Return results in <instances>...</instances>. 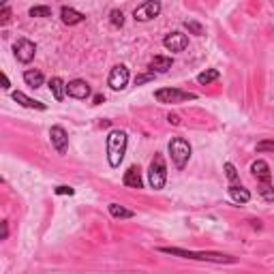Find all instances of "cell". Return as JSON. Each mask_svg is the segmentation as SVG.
Masks as SVG:
<instances>
[{"instance_id":"cell-1","label":"cell","mask_w":274,"mask_h":274,"mask_svg":"<svg viewBox=\"0 0 274 274\" xmlns=\"http://www.w3.org/2000/svg\"><path fill=\"white\" fill-rule=\"evenodd\" d=\"M105 148H107V161L111 167H118L124 159V152H126V133L120 131V128H114L109 135H107V142H105Z\"/></svg>"},{"instance_id":"cell-2","label":"cell","mask_w":274,"mask_h":274,"mask_svg":"<svg viewBox=\"0 0 274 274\" xmlns=\"http://www.w3.org/2000/svg\"><path fill=\"white\" fill-rule=\"evenodd\" d=\"M161 253H169V255H178V257H187V259H199V261H214V263H236V257L231 255H223V253H195V251H184V248H161Z\"/></svg>"},{"instance_id":"cell-3","label":"cell","mask_w":274,"mask_h":274,"mask_svg":"<svg viewBox=\"0 0 274 274\" xmlns=\"http://www.w3.org/2000/svg\"><path fill=\"white\" fill-rule=\"evenodd\" d=\"M169 155H172L174 165L182 169L191 157V144L187 140H182V137H174V140L169 142Z\"/></svg>"},{"instance_id":"cell-4","label":"cell","mask_w":274,"mask_h":274,"mask_svg":"<svg viewBox=\"0 0 274 274\" xmlns=\"http://www.w3.org/2000/svg\"><path fill=\"white\" fill-rule=\"evenodd\" d=\"M167 180V167H165V159L163 155H157L152 159L150 169H148V182L152 189H163Z\"/></svg>"},{"instance_id":"cell-5","label":"cell","mask_w":274,"mask_h":274,"mask_svg":"<svg viewBox=\"0 0 274 274\" xmlns=\"http://www.w3.org/2000/svg\"><path fill=\"white\" fill-rule=\"evenodd\" d=\"M155 99H157L159 103H182V101L197 99V94L182 92V90H176V88H161V90L155 92Z\"/></svg>"},{"instance_id":"cell-6","label":"cell","mask_w":274,"mask_h":274,"mask_svg":"<svg viewBox=\"0 0 274 274\" xmlns=\"http://www.w3.org/2000/svg\"><path fill=\"white\" fill-rule=\"evenodd\" d=\"M159 13H161V5L157 0H148V3L140 5L133 11V18H135V22H148V20H155Z\"/></svg>"},{"instance_id":"cell-7","label":"cell","mask_w":274,"mask_h":274,"mask_svg":"<svg viewBox=\"0 0 274 274\" xmlns=\"http://www.w3.org/2000/svg\"><path fill=\"white\" fill-rule=\"evenodd\" d=\"M13 52H15V58H18L20 62L28 64L32 58H35V54H37V45L32 43V41H28V39H20V41L13 45Z\"/></svg>"},{"instance_id":"cell-8","label":"cell","mask_w":274,"mask_h":274,"mask_svg":"<svg viewBox=\"0 0 274 274\" xmlns=\"http://www.w3.org/2000/svg\"><path fill=\"white\" fill-rule=\"evenodd\" d=\"M107 84L111 90H122V88H126L128 84V69L124 67V64H118V67L111 69V73L107 77Z\"/></svg>"},{"instance_id":"cell-9","label":"cell","mask_w":274,"mask_h":274,"mask_svg":"<svg viewBox=\"0 0 274 274\" xmlns=\"http://www.w3.org/2000/svg\"><path fill=\"white\" fill-rule=\"evenodd\" d=\"M163 45L169 52H184L189 45V37L182 35V32H169V35L163 39Z\"/></svg>"},{"instance_id":"cell-10","label":"cell","mask_w":274,"mask_h":274,"mask_svg":"<svg viewBox=\"0 0 274 274\" xmlns=\"http://www.w3.org/2000/svg\"><path fill=\"white\" fill-rule=\"evenodd\" d=\"M50 140H52V146L56 148V152H58V155H64V152H67L69 137H67V131H64L62 126H52Z\"/></svg>"},{"instance_id":"cell-11","label":"cell","mask_w":274,"mask_h":274,"mask_svg":"<svg viewBox=\"0 0 274 274\" xmlns=\"http://www.w3.org/2000/svg\"><path fill=\"white\" fill-rule=\"evenodd\" d=\"M67 94L73 96V99H88L90 96V86L84 79H73V82L67 84Z\"/></svg>"},{"instance_id":"cell-12","label":"cell","mask_w":274,"mask_h":274,"mask_svg":"<svg viewBox=\"0 0 274 274\" xmlns=\"http://www.w3.org/2000/svg\"><path fill=\"white\" fill-rule=\"evenodd\" d=\"M60 18H62V22L67 24V26H75V24L84 22L86 15H84V13H79V11H75V9H71V7H62Z\"/></svg>"},{"instance_id":"cell-13","label":"cell","mask_w":274,"mask_h":274,"mask_svg":"<svg viewBox=\"0 0 274 274\" xmlns=\"http://www.w3.org/2000/svg\"><path fill=\"white\" fill-rule=\"evenodd\" d=\"M251 172L259 182H270V165L265 161H255L251 165Z\"/></svg>"},{"instance_id":"cell-14","label":"cell","mask_w":274,"mask_h":274,"mask_svg":"<svg viewBox=\"0 0 274 274\" xmlns=\"http://www.w3.org/2000/svg\"><path fill=\"white\" fill-rule=\"evenodd\" d=\"M13 99L15 101H18L20 103V105H24V107H30V109H47V105H45V103H39V101H35V99H30V96H26V94H24V92H13Z\"/></svg>"},{"instance_id":"cell-15","label":"cell","mask_w":274,"mask_h":274,"mask_svg":"<svg viewBox=\"0 0 274 274\" xmlns=\"http://www.w3.org/2000/svg\"><path fill=\"white\" fill-rule=\"evenodd\" d=\"M172 58H167V56H155L150 62V71L155 73V71H159V73H167L169 69H172Z\"/></svg>"},{"instance_id":"cell-16","label":"cell","mask_w":274,"mask_h":274,"mask_svg":"<svg viewBox=\"0 0 274 274\" xmlns=\"http://www.w3.org/2000/svg\"><path fill=\"white\" fill-rule=\"evenodd\" d=\"M124 184L126 187H131V189H142V174H140V169L137 167H128V172L124 174Z\"/></svg>"},{"instance_id":"cell-17","label":"cell","mask_w":274,"mask_h":274,"mask_svg":"<svg viewBox=\"0 0 274 274\" xmlns=\"http://www.w3.org/2000/svg\"><path fill=\"white\" fill-rule=\"evenodd\" d=\"M229 197L236 201V204H246V201L251 199V193H248L244 187H236V184H231V187H229Z\"/></svg>"},{"instance_id":"cell-18","label":"cell","mask_w":274,"mask_h":274,"mask_svg":"<svg viewBox=\"0 0 274 274\" xmlns=\"http://www.w3.org/2000/svg\"><path fill=\"white\" fill-rule=\"evenodd\" d=\"M50 90H52L56 101H62L64 94H67V84H64L60 77H54V79H50Z\"/></svg>"},{"instance_id":"cell-19","label":"cell","mask_w":274,"mask_h":274,"mask_svg":"<svg viewBox=\"0 0 274 274\" xmlns=\"http://www.w3.org/2000/svg\"><path fill=\"white\" fill-rule=\"evenodd\" d=\"M24 82H26L30 88H41L43 86V73L41 71H26V73H24Z\"/></svg>"},{"instance_id":"cell-20","label":"cell","mask_w":274,"mask_h":274,"mask_svg":"<svg viewBox=\"0 0 274 274\" xmlns=\"http://www.w3.org/2000/svg\"><path fill=\"white\" fill-rule=\"evenodd\" d=\"M109 212H111V216H116V219H133L135 216L131 210H126V208L118 206V204H109Z\"/></svg>"},{"instance_id":"cell-21","label":"cell","mask_w":274,"mask_h":274,"mask_svg":"<svg viewBox=\"0 0 274 274\" xmlns=\"http://www.w3.org/2000/svg\"><path fill=\"white\" fill-rule=\"evenodd\" d=\"M214 79H219V71L216 69H208V71H204V73L197 75L199 84H210V82H214Z\"/></svg>"},{"instance_id":"cell-22","label":"cell","mask_w":274,"mask_h":274,"mask_svg":"<svg viewBox=\"0 0 274 274\" xmlns=\"http://www.w3.org/2000/svg\"><path fill=\"white\" fill-rule=\"evenodd\" d=\"M259 195L265 199V201H274V187L270 182H259Z\"/></svg>"},{"instance_id":"cell-23","label":"cell","mask_w":274,"mask_h":274,"mask_svg":"<svg viewBox=\"0 0 274 274\" xmlns=\"http://www.w3.org/2000/svg\"><path fill=\"white\" fill-rule=\"evenodd\" d=\"M52 9L50 7H32L30 9V18H50Z\"/></svg>"},{"instance_id":"cell-24","label":"cell","mask_w":274,"mask_h":274,"mask_svg":"<svg viewBox=\"0 0 274 274\" xmlns=\"http://www.w3.org/2000/svg\"><path fill=\"white\" fill-rule=\"evenodd\" d=\"M109 18H111V24L118 28V26H122L124 24V15H122V11H118V9H114L109 13Z\"/></svg>"},{"instance_id":"cell-25","label":"cell","mask_w":274,"mask_h":274,"mask_svg":"<svg viewBox=\"0 0 274 274\" xmlns=\"http://www.w3.org/2000/svg\"><path fill=\"white\" fill-rule=\"evenodd\" d=\"M184 26H187L193 35H197V37L204 35V28H201V24H197V22H184Z\"/></svg>"},{"instance_id":"cell-26","label":"cell","mask_w":274,"mask_h":274,"mask_svg":"<svg viewBox=\"0 0 274 274\" xmlns=\"http://www.w3.org/2000/svg\"><path fill=\"white\" fill-rule=\"evenodd\" d=\"M225 174H227V178H229L231 182L238 180V172H236V167H233L231 163H225Z\"/></svg>"},{"instance_id":"cell-27","label":"cell","mask_w":274,"mask_h":274,"mask_svg":"<svg viewBox=\"0 0 274 274\" xmlns=\"http://www.w3.org/2000/svg\"><path fill=\"white\" fill-rule=\"evenodd\" d=\"M9 18H11L9 7L3 5V7H0V24H7V22H9Z\"/></svg>"},{"instance_id":"cell-28","label":"cell","mask_w":274,"mask_h":274,"mask_svg":"<svg viewBox=\"0 0 274 274\" xmlns=\"http://www.w3.org/2000/svg\"><path fill=\"white\" fill-rule=\"evenodd\" d=\"M56 193H58V195H73V189H71V187H58V189H56Z\"/></svg>"},{"instance_id":"cell-29","label":"cell","mask_w":274,"mask_h":274,"mask_svg":"<svg viewBox=\"0 0 274 274\" xmlns=\"http://www.w3.org/2000/svg\"><path fill=\"white\" fill-rule=\"evenodd\" d=\"M257 150H259V152H263V150H274V142H263V144H259V146H257Z\"/></svg>"},{"instance_id":"cell-30","label":"cell","mask_w":274,"mask_h":274,"mask_svg":"<svg viewBox=\"0 0 274 274\" xmlns=\"http://www.w3.org/2000/svg\"><path fill=\"white\" fill-rule=\"evenodd\" d=\"M167 120H169V122H172V124H180V118L176 116V114H169V118H167Z\"/></svg>"},{"instance_id":"cell-31","label":"cell","mask_w":274,"mask_h":274,"mask_svg":"<svg viewBox=\"0 0 274 274\" xmlns=\"http://www.w3.org/2000/svg\"><path fill=\"white\" fill-rule=\"evenodd\" d=\"M3 88H7V90H9V88H11V82H9V77H7L5 73H3Z\"/></svg>"},{"instance_id":"cell-32","label":"cell","mask_w":274,"mask_h":274,"mask_svg":"<svg viewBox=\"0 0 274 274\" xmlns=\"http://www.w3.org/2000/svg\"><path fill=\"white\" fill-rule=\"evenodd\" d=\"M103 101H105V96H103V94H96V96H94V105H101Z\"/></svg>"},{"instance_id":"cell-33","label":"cell","mask_w":274,"mask_h":274,"mask_svg":"<svg viewBox=\"0 0 274 274\" xmlns=\"http://www.w3.org/2000/svg\"><path fill=\"white\" fill-rule=\"evenodd\" d=\"M148 79H152V75H142V77H137V84H144V82H148Z\"/></svg>"},{"instance_id":"cell-34","label":"cell","mask_w":274,"mask_h":274,"mask_svg":"<svg viewBox=\"0 0 274 274\" xmlns=\"http://www.w3.org/2000/svg\"><path fill=\"white\" fill-rule=\"evenodd\" d=\"M9 236V227H7V223H3V240Z\"/></svg>"}]
</instances>
